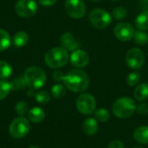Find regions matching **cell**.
<instances>
[{"label": "cell", "instance_id": "obj_8", "mask_svg": "<svg viewBox=\"0 0 148 148\" xmlns=\"http://www.w3.org/2000/svg\"><path fill=\"white\" fill-rule=\"evenodd\" d=\"M15 10L21 17H31L37 11V3L35 0H19L15 5Z\"/></svg>", "mask_w": 148, "mask_h": 148}, {"label": "cell", "instance_id": "obj_34", "mask_svg": "<svg viewBox=\"0 0 148 148\" xmlns=\"http://www.w3.org/2000/svg\"><path fill=\"white\" fill-rule=\"evenodd\" d=\"M38 2L42 6H51L56 3V0H38Z\"/></svg>", "mask_w": 148, "mask_h": 148}, {"label": "cell", "instance_id": "obj_39", "mask_svg": "<svg viewBox=\"0 0 148 148\" xmlns=\"http://www.w3.org/2000/svg\"><path fill=\"white\" fill-rule=\"evenodd\" d=\"M136 148H142V147H136Z\"/></svg>", "mask_w": 148, "mask_h": 148}, {"label": "cell", "instance_id": "obj_20", "mask_svg": "<svg viewBox=\"0 0 148 148\" xmlns=\"http://www.w3.org/2000/svg\"><path fill=\"white\" fill-rule=\"evenodd\" d=\"M10 42L11 39L10 34L6 30L0 29V52L7 49L10 47Z\"/></svg>", "mask_w": 148, "mask_h": 148}, {"label": "cell", "instance_id": "obj_9", "mask_svg": "<svg viewBox=\"0 0 148 148\" xmlns=\"http://www.w3.org/2000/svg\"><path fill=\"white\" fill-rule=\"evenodd\" d=\"M65 10L70 17L79 19L86 13V5L83 0H66Z\"/></svg>", "mask_w": 148, "mask_h": 148}, {"label": "cell", "instance_id": "obj_11", "mask_svg": "<svg viewBox=\"0 0 148 148\" xmlns=\"http://www.w3.org/2000/svg\"><path fill=\"white\" fill-rule=\"evenodd\" d=\"M134 33L135 31L134 26L127 22L119 23L114 29V34L116 38L122 42H127L133 39Z\"/></svg>", "mask_w": 148, "mask_h": 148}, {"label": "cell", "instance_id": "obj_1", "mask_svg": "<svg viewBox=\"0 0 148 148\" xmlns=\"http://www.w3.org/2000/svg\"><path fill=\"white\" fill-rule=\"evenodd\" d=\"M63 82L70 91L82 93L88 88L89 77L82 69H72L64 75Z\"/></svg>", "mask_w": 148, "mask_h": 148}, {"label": "cell", "instance_id": "obj_4", "mask_svg": "<svg viewBox=\"0 0 148 148\" xmlns=\"http://www.w3.org/2000/svg\"><path fill=\"white\" fill-rule=\"evenodd\" d=\"M23 78L29 87L36 89L44 85L46 82V74L40 67L31 66L24 71Z\"/></svg>", "mask_w": 148, "mask_h": 148}, {"label": "cell", "instance_id": "obj_2", "mask_svg": "<svg viewBox=\"0 0 148 148\" xmlns=\"http://www.w3.org/2000/svg\"><path fill=\"white\" fill-rule=\"evenodd\" d=\"M69 52L63 47L53 48L49 49L44 56L46 65L51 69H59L65 66L69 62Z\"/></svg>", "mask_w": 148, "mask_h": 148}, {"label": "cell", "instance_id": "obj_33", "mask_svg": "<svg viewBox=\"0 0 148 148\" xmlns=\"http://www.w3.org/2000/svg\"><path fill=\"white\" fill-rule=\"evenodd\" d=\"M63 78H64V75L62 71L60 70H56L54 73H53V79L56 82H61V81H63Z\"/></svg>", "mask_w": 148, "mask_h": 148}, {"label": "cell", "instance_id": "obj_22", "mask_svg": "<svg viewBox=\"0 0 148 148\" xmlns=\"http://www.w3.org/2000/svg\"><path fill=\"white\" fill-rule=\"evenodd\" d=\"M95 119L97 120V121H100L102 123L108 121V120L110 119V114L105 108H98L95 112Z\"/></svg>", "mask_w": 148, "mask_h": 148}, {"label": "cell", "instance_id": "obj_14", "mask_svg": "<svg viewBox=\"0 0 148 148\" xmlns=\"http://www.w3.org/2000/svg\"><path fill=\"white\" fill-rule=\"evenodd\" d=\"M99 128L98 121L95 118H88L82 124V131L88 136L95 135Z\"/></svg>", "mask_w": 148, "mask_h": 148}, {"label": "cell", "instance_id": "obj_25", "mask_svg": "<svg viewBox=\"0 0 148 148\" xmlns=\"http://www.w3.org/2000/svg\"><path fill=\"white\" fill-rule=\"evenodd\" d=\"M12 89L11 84L6 81L0 80V100L4 99Z\"/></svg>", "mask_w": 148, "mask_h": 148}, {"label": "cell", "instance_id": "obj_19", "mask_svg": "<svg viewBox=\"0 0 148 148\" xmlns=\"http://www.w3.org/2000/svg\"><path fill=\"white\" fill-rule=\"evenodd\" d=\"M135 25L140 30L148 29V10L141 12L135 19Z\"/></svg>", "mask_w": 148, "mask_h": 148}, {"label": "cell", "instance_id": "obj_18", "mask_svg": "<svg viewBox=\"0 0 148 148\" xmlns=\"http://www.w3.org/2000/svg\"><path fill=\"white\" fill-rule=\"evenodd\" d=\"M28 42H29V35L24 31L16 32L12 38V42L14 46L17 48L25 46L28 43Z\"/></svg>", "mask_w": 148, "mask_h": 148}, {"label": "cell", "instance_id": "obj_26", "mask_svg": "<svg viewBox=\"0 0 148 148\" xmlns=\"http://www.w3.org/2000/svg\"><path fill=\"white\" fill-rule=\"evenodd\" d=\"M140 77H141V75L140 72H138V71L132 72L128 75V76L127 78V83L131 87L136 86L140 82Z\"/></svg>", "mask_w": 148, "mask_h": 148}, {"label": "cell", "instance_id": "obj_35", "mask_svg": "<svg viewBox=\"0 0 148 148\" xmlns=\"http://www.w3.org/2000/svg\"><path fill=\"white\" fill-rule=\"evenodd\" d=\"M142 6L145 10H148V0H142Z\"/></svg>", "mask_w": 148, "mask_h": 148}, {"label": "cell", "instance_id": "obj_30", "mask_svg": "<svg viewBox=\"0 0 148 148\" xmlns=\"http://www.w3.org/2000/svg\"><path fill=\"white\" fill-rule=\"evenodd\" d=\"M16 112L17 113V114L19 115H23L26 112H27V109H28V105L25 101H18L16 105Z\"/></svg>", "mask_w": 148, "mask_h": 148}, {"label": "cell", "instance_id": "obj_5", "mask_svg": "<svg viewBox=\"0 0 148 148\" xmlns=\"http://www.w3.org/2000/svg\"><path fill=\"white\" fill-rule=\"evenodd\" d=\"M88 18L91 24L95 28L100 29L107 28L112 22V16L102 9L92 10L88 15Z\"/></svg>", "mask_w": 148, "mask_h": 148}, {"label": "cell", "instance_id": "obj_37", "mask_svg": "<svg viewBox=\"0 0 148 148\" xmlns=\"http://www.w3.org/2000/svg\"><path fill=\"white\" fill-rule=\"evenodd\" d=\"M29 148H38L37 147H29Z\"/></svg>", "mask_w": 148, "mask_h": 148}, {"label": "cell", "instance_id": "obj_27", "mask_svg": "<svg viewBox=\"0 0 148 148\" xmlns=\"http://www.w3.org/2000/svg\"><path fill=\"white\" fill-rule=\"evenodd\" d=\"M112 16L116 20H121V19H124L127 16V10L122 6H118L113 10Z\"/></svg>", "mask_w": 148, "mask_h": 148}, {"label": "cell", "instance_id": "obj_7", "mask_svg": "<svg viewBox=\"0 0 148 148\" xmlns=\"http://www.w3.org/2000/svg\"><path fill=\"white\" fill-rule=\"evenodd\" d=\"M96 108L95 98L88 93L80 95L76 99V108L77 110L85 115H89L95 112Z\"/></svg>", "mask_w": 148, "mask_h": 148}, {"label": "cell", "instance_id": "obj_21", "mask_svg": "<svg viewBox=\"0 0 148 148\" xmlns=\"http://www.w3.org/2000/svg\"><path fill=\"white\" fill-rule=\"evenodd\" d=\"M11 74H12L11 66L4 61H0V79L9 78L11 75Z\"/></svg>", "mask_w": 148, "mask_h": 148}, {"label": "cell", "instance_id": "obj_29", "mask_svg": "<svg viewBox=\"0 0 148 148\" xmlns=\"http://www.w3.org/2000/svg\"><path fill=\"white\" fill-rule=\"evenodd\" d=\"M10 84H11L12 89L18 90V89L23 88L24 87V85L26 84V82H25L24 78H23V77H18V78H16L15 80H13L12 82H11Z\"/></svg>", "mask_w": 148, "mask_h": 148}, {"label": "cell", "instance_id": "obj_6", "mask_svg": "<svg viewBox=\"0 0 148 148\" xmlns=\"http://www.w3.org/2000/svg\"><path fill=\"white\" fill-rule=\"evenodd\" d=\"M30 130V124L29 121L22 116H19L12 121L10 125V134L16 139H22L25 137Z\"/></svg>", "mask_w": 148, "mask_h": 148}, {"label": "cell", "instance_id": "obj_15", "mask_svg": "<svg viewBox=\"0 0 148 148\" xmlns=\"http://www.w3.org/2000/svg\"><path fill=\"white\" fill-rule=\"evenodd\" d=\"M134 139L140 144L147 145L148 144V127L140 126L134 132Z\"/></svg>", "mask_w": 148, "mask_h": 148}, {"label": "cell", "instance_id": "obj_28", "mask_svg": "<svg viewBox=\"0 0 148 148\" xmlns=\"http://www.w3.org/2000/svg\"><path fill=\"white\" fill-rule=\"evenodd\" d=\"M36 100L38 103L47 104L49 101L50 97H49V95L46 91H39L36 95Z\"/></svg>", "mask_w": 148, "mask_h": 148}, {"label": "cell", "instance_id": "obj_32", "mask_svg": "<svg viewBox=\"0 0 148 148\" xmlns=\"http://www.w3.org/2000/svg\"><path fill=\"white\" fill-rule=\"evenodd\" d=\"M108 148H125V147H124V144L121 140H114L108 144Z\"/></svg>", "mask_w": 148, "mask_h": 148}, {"label": "cell", "instance_id": "obj_24", "mask_svg": "<svg viewBox=\"0 0 148 148\" xmlns=\"http://www.w3.org/2000/svg\"><path fill=\"white\" fill-rule=\"evenodd\" d=\"M52 95L56 99H61L66 95V89L65 87L62 84H56L51 88Z\"/></svg>", "mask_w": 148, "mask_h": 148}, {"label": "cell", "instance_id": "obj_17", "mask_svg": "<svg viewBox=\"0 0 148 148\" xmlns=\"http://www.w3.org/2000/svg\"><path fill=\"white\" fill-rule=\"evenodd\" d=\"M134 98L139 101H144L148 98V83H141L138 85L134 92Z\"/></svg>", "mask_w": 148, "mask_h": 148}, {"label": "cell", "instance_id": "obj_36", "mask_svg": "<svg viewBox=\"0 0 148 148\" xmlns=\"http://www.w3.org/2000/svg\"><path fill=\"white\" fill-rule=\"evenodd\" d=\"M92 2H100V1H101V0H91Z\"/></svg>", "mask_w": 148, "mask_h": 148}, {"label": "cell", "instance_id": "obj_12", "mask_svg": "<svg viewBox=\"0 0 148 148\" xmlns=\"http://www.w3.org/2000/svg\"><path fill=\"white\" fill-rule=\"evenodd\" d=\"M70 62L73 66L76 68H84L89 62V56L88 54L82 49H76L73 51L70 57Z\"/></svg>", "mask_w": 148, "mask_h": 148}, {"label": "cell", "instance_id": "obj_31", "mask_svg": "<svg viewBox=\"0 0 148 148\" xmlns=\"http://www.w3.org/2000/svg\"><path fill=\"white\" fill-rule=\"evenodd\" d=\"M136 111L140 115H146L148 114V105L146 103H141L136 106Z\"/></svg>", "mask_w": 148, "mask_h": 148}, {"label": "cell", "instance_id": "obj_23", "mask_svg": "<svg viewBox=\"0 0 148 148\" xmlns=\"http://www.w3.org/2000/svg\"><path fill=\"white\" fill-rule=\"evenodd\" d=\"M134 39L137 44L143 46L148 42V35L143 30H138L134 33Z\"/></svg>", "mask_w": 148, "mask_h": 148}, {"label": "cell", "instance_id": "obj_10", "mask_svg": "<svg viewBox=\"0 0 148 148\" xmlns=\"http://www.w3.org/2000/svg\"><path fill=\"white\" fill-rule=\"evenodd\" d=\"M127 65L132 69H140L145 62V56L141 49L138 48L131 49L126 55Z\"/></svg>", "mask_w": 148, "mask_h": 148}, {"label": "cell", "instance_id": "obj_3", "mask_svg": "<svg viewBox=\"0 0 148 148\" xmlns=\"http://www.w3.org/2000/svg\"><path fill=\"white\" fill-rule=\"evenodd\" d=\"M136 110V105L130 97H121L113 104L112 111L114 114L120 119H127L133 115Z\"/></svg>", "mask_w": 148, "mask_h": 148}, {"label": "cell", "instance_id": "obj_38", "mask_svg": "<svg viewBox=\"0 0 148 148\" xmlns=\"http://www.w3.org/2000/svg\"><path fill=\"white\" fill-rule=\"evenodd\" d=\"M112 1H117V0H112Z\"/></svg>", "mask_w": 148, "mask_h": 148}, {"label": "cell", "instance_id": "obj_13", "mask_svg": "<svg viewBox=\"0 0 148 148\" xmlns=\"http://www.w3.org/2000/svg\"><path fill=\"white\" fill-rule=\"evenodd\" d=\"M60 42H61L62 46L69 51H75V50L78 49L79 45H80L79 42L69 32H66L61 36Z\"/></svg>", "mask_w": 148, "mask_h": 148}, {"label": "cell", "instance_id": "obj_16", "mask_svg": "<svg viewBox=\"0 0 148 148\" xmlns=\"http://www.w3.org/2000/svg\"><path fill=\"white\" fill-rule=\"evenodd\" d=\"M27 115L29 120L33 123H40L45 118V112L42 108L38 107H35L29 110Z\"/></svg>", "mask_w": 148, "mask_h": 148}]
</instances>
